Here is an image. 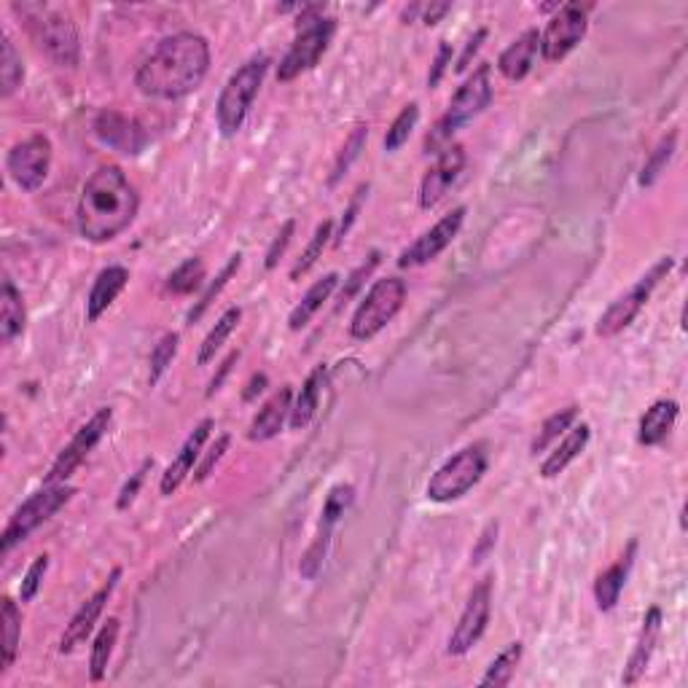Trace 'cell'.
Here are the masks:
<instances>
[{
  "mask_svg": "<svg viewBox=\"0 0 688 688\" xmlns=\"http://www.w3.org/2000/svg\"><path fill=\"white\" fill-rule=\"evenodd\" d=\"M210 70V43L199 33H175L156 43L135 73V86L154 100H181L197 92Z\"/></svg>",
  "mask_w": 688,
  "mask_h": 688,
  "instance_id": "6da1fadb",
  "label": "cell"
},
{
  "mask_svg": "<svg viewBox=\"0 0 688 688\" xmlns=\"http://www.w3.org/2000/svg\"><path fill=\"white\" fill-rule=\"evenodd\" d=\"M138 191L119 164L97 167L78 199V232L95 245L116 240L138 215Z\"/></svg>",
  "mask_w": 688,
  "mask_h": 688,
  "instance_id": "7a4b0ae2",
  "label": "cell"
},
{
  "mask_svg": "<svg viewBox=\"0 0 688 688\" xmlns=\"http://www.w3.org/2000/svg\"><path fill=\"white\" fill-rule=\"evenodd\" d=\"M14 11L19 17H25L33 41L54 65L76 68L78 57H81V43H78L76 22L70 19V14L46 6V3H14Z\"/></svg>",
  "mask_w": 688,
  "mask_h": 688,
  "instance_id": "3957f363",
  "label": "cell"
},
{
  "mask_svg": "<svg viewBox=\"0 0 688 688\" xmlns=\"http://www.w3.org/2000/svg\"><path fill=\"white\" fill-rule=\"evenodd\" d=\"M490 73V65H479L471 76L465 78V84L460 86L455 92V97L449 100L447 113L441 116L439 124L433 127V132H430L428 140H425L428 154L430 151H433V154H441L444 148L452 146L449 140H452V135H455L457 129L476 119V116L492 103Z\"/></svg>",
  "mask_w": 688,
  "mask_h": 688,
  "instance_id": "277c9868",
  "label": "cell"
},
{
  "mask_svg": "<svg viewBox=\"0 0 688 688\" xmlns=\"http://www.w3.org/2000/svg\"><path fill=\"white\" fill-rule=\"evenodd\" d=\"M267 70V54H256V57H250L245 65L234 70L232 78L226 81V86L221 89V97H218V105H215V121H218V129H221L224 138H232L242 129V124L248 119L250 105L256 100L261 84H264Z\"/></svg>",
  "mask_w": 688,
  "mask_h": 688,
  "instance_id": "5b68a950",
  "label": "cell"
},
{
  "mask_svg": "<svg viewBox=\"0 0 688 688\" xmlns=\"http://www.w3.org/2000/svg\"><path fill=\"white\" fill-rule=\"evenodd\" d=\"M336 22L323 17V6H304L299 19V30L293 38L291 49L277 68V81H293L301 73H307L326 54L328 43L334 38Z\"/></svg>",
  "mask_w": 688,
  "mask_h": 688,
  "instance_id": "8992f818",
  "label": "cell"
},
{
  "mask_svg": "<svg viewBox=\"0 0 688 688\" xmlns=\"http://www.w3.org/2000/svg\"><path fill=\"white\" fill-rule=\"evenodd\" d=\"M406 301V283L398 277H385L371 285L369 293L363 296L358 310L350 323V336L358 342H366L371 336H377L382 328L396 318Z\"/></svg>",
  "mask_w": 688,
  "mask_h": 688,
  "instance_id": "52a82bcc",
  "label": "cell"
},
{
  "mask_svg": "<svg viewBox=\"0 0 688 688\" xmlns=\"http://www.w3.org/2000/svg\"><path fill=\"white\" fill-rule=\"evenodd\" d=\"M73 495H76V490L68 487V484H46L41 492L30 495V498L14 511V516L9 519V525L3 530V538H0V549H3V554H9V551L14 549L17 543L25 541L33 530H38L43 522H49Z\"/></svg>",
  "mask_w": 688,
  "mask_h": 688,
  "instance_id": "ba28073f",
  "label": "cell"
},
{
  "mask_svg": "<svg viewBox=\"0 0 688 688\" xmlns=\"http://www.w3.org/2000/svg\"><path fill=\"white\" fill-rule=\"evenodd\" d=\"M484 471H487V455L482 447H465L430 476L425 492L433 503H452L482 482Z\"/></svg>",
  "mask_w": 688,
  "mask_h": 688,
  "instance_id": "9c48e42d",
  "label": "cell"
},
{
  "mask_svg": "<svg viewBox=\"0 0 688 688\" xmlns=\"http://www.w3.org/2000/svg\"><path fill=\"white\" fill-rule=\"evenodd\" d=\"M670 269H672V258L670 256L659 258V261H656V267L651 269L648 275L640 277V280H637L627 293H621L619 299L611 301V307L602 312L600 323H597V334L616 336L619 331H624V328H627L637 315H640V310L645 307V301L651 299V293H654V288L659 285V280H662Z\"/></svg>",
  "mask_w": 688,
  "mask_h": 688,
  "instance_id": "30bf717a",
  "label": "cell"
},
{
  "mask_svg": "<svg viewBox=\"0 0 688 688\" xmlns=\"http://www.w3.org/2000/svg\"><path fill=\"white\" fill-rule=\"evenodd\" d=\"M586 6L581 3H565L557 14L549 19V25L541 33V54L546 62H559L568 57L586 35Z\"/></svg>",
  "mask_w": 688,
  "mask_h": 688,
  "instance_id": "8fae6325",
  "label": "cell"
},
{
  "mask_svg": "<svg viewBox=\"0 0 688 688\" xmlns=\"http://www.w3.org/2000/svg\"><path fill=\"white\" fill-rule=\"evenodd\" d=\"M492 613V578H484L479 584L473 586L471 597L465 602L463 613H460V621L457 627L452 629V637H449V654L452 656H465L471 651L473 645L479 643L484 635V629L490 624Z\"/></svg>",
  "mask_w": 688,
  "mask_h": 688,
  "instance_id": "7c38bea8",
  "label": "cell"
},
{
  "mask_svg": "<svg viewBox=\"0 0 688 688\" xmlns=\"http://www.w3.org/2000/svg\"><path fill=\"white\" fill-rule=\"evenodd\" d=\"M6 167L22 191H38L52 167V140L46 135H33L11 148Z\"/></svg>",
  "mask_w": 688,
  "mask_h": 688,
  "instance_id": "4fadbf2b",
  "label": "cell"
},
{
  "mask_svg": "<svg viewBox=\"0 0 688 688\" xmlns=\"http://www.w3.org/2000/svg\"><path fill=\"white\" fill-rule=\"evenodd\" d=\"M111 420H113L111 409H100L92 420L86 422L84 428L78 430L76 436H73V441H70L68 447L60 452L57 463L52 465V471H49V476H46V484L68 482L70 476L76 473L78 465L84 463L86 457H89V452L100 444V439L105 436V430L111 428Z\"/></svg>",
  "mask_w": 688,
  "mask_h": 688,
  "instance_id": "5bb4252c",
  "label": "cell"
},
{
  "mask_svg": "<svg viewBox=\"0 0 688 688\" xmlns=\"http://www.w3.org/2000/svg\"><path fill=\"white\" fill-rule=\"evenodd\" d=\"M463 221H465V207H455L452 213L444 215L436 226H430L428 232L422 234V237H417V240H414L412 245H409V248L398 256V267L412 269V267H422V264L433 261V258L439 256V253H444V250L452 245V240L460 234Z\"/></svg>",
  "mask_w": 688,
  "mask_h": 688,
  "instance_id": "9a60e30c",
  "label": "cell"
},
{
  "mask_svg": "<svg viewBox=\"0 0 688 688\" xmlns=\"http://www.w3.org/2000/svg\"><path fill=\"white\" fill-rule=\"evenodd\" d=\"M119 578H121V568H116L108 576V581H105L100 589H97L89 600L81 605L76 611V616L70 619V624L65 627V632H62V637H60V654H70V651H76L78 645L84 643L86 637L92 635L95 632V624H97V619L103 616V611H105V602L111 600V594H113V589H116V584H119Z\"/></svg>",
  "mask_w": 688,
  "mask_h": 688,
  "instance_id": "2e32d148",
  "label": "cell"
},
{
  "mask_svg": "<svg viewBox=\"0 0 688 688\" xmlns=\"http://www.w3.org/2000/svg\"><path fill=\"white\" fill-rule=\"evenodd\" d=\"M465 167V151L460 146L444 148L436 159V164L425 172L420 183V207L422 210H433L441 199L447 197L449 189L455 186L460 172Z\"/></svg>",
  "mask_w": 688,
  "mask_h": 688,
  "instance_id": "e0dca14e",
  "label": "cell"
},
{
  "mask_svg": "<svg viewBox=\"0 0 688 688\" xmlns=\"http://www.w3.org/2000/svg\"><path fill=\"white\" fill-rule=\"evenodd\" d=\"M662 624H664V613L659 605H651L648 613H645L643 627H640V635H637V643L632 648V656H629L627 667H624V675H621V683L624 686H635L637 680L643 678L648 664H651V656L656 651V643L662 637Z\"/></svg>",
  "mask_w": 688,
  "mask_h": 688,
  "instance_id": "ac0fdd59",
  "label": "cell"
},
{
  "mask_svg": "<svg viewBox=\"0 0 688 688\" xmlns=\"http://www.w3.org/2000/svg\"><path fill=\"white\" fill-rule=\"evenodd\" d=\"M215 422L213 420H202L197 425V428L191 430V436L186 439V444L181 447V452H178V457L172 460L170 465H167V471L162 473V484H159V490H162V495H175V490L181 487L183 482H186V476H189L191 471H194V463H197V457L202 455V447H205V441L210 439V430H213Z\"/></svg>",
  "mask_w": 688,
  "mask_h": 688,
  "instance_id": "d6986e66",
  "label": "cell"
},
{
  "mask_svg": "<svg viewBox=\"0 0 688 688\" xmlns=\"http://www.w3.org/2000/svg\"><path fill=\"white\" fill-rule=\"evenodd\" d=\"M97 138L103 140L105 146H113L124 151V154H138L146 138L132 119H127L119 111H103L95 119Z\"/></svg>",
  "mask_w": 688,
  "mask_h": 688,
  "instance_id": "ffe728a7",
  "label": "cell"
},
{
  "mask_svg": "<svg viewBox=\"0 0 688 688\" xmlns=\"http://www.w3.org/2000/svg\"><path fill=\"white\" fill-rule=\"evenodd\" d=\"M291 387H280L275 396L269 398L267 404L258 409V414L250 422L248 439L250 441H269L275 439L277 433L283 430L285 420H291Z\"/></svg>",
  "mask_w": 688,
  "mask_h": 688,
  "instance_id": "44dd1931",
  "label": "cell"
},
{
  "mask_svg": "<svg viewBox=\"0 0 688 688\" xmlns=\"http://www.w3.org/2000/svg\"><path fill=\"white\" fill-rule=\"evenodd\" d=\"M635 551H637V541H632L627 546V551L621 554L619 562L611 565L597 576L594 581V600H597V608L600 611H613L616 602H619L621 592H624V584H627L629 570H632V562H635Z\"/></svg>",
  "mask_w": 688,
  "mask_h": 688,
  "instance_id": "7402d4cb",
  "label": "cell"
},
{
  "mask_svg": "<svg viewBox=\"0 0 688 688\" xmlns=\"http://www.w3.org/2000/svg\"><path fill=\"white\" fill-rule=\"evenodd\" d=\"M129 272L124 267H108L103 269L100 275L95 277V285L89 291V299H86V320L95 323L108 312L113 301L119 299V293L127 288Z\"/></svg>",
  "mask_w": 688,
  "mask_h": 688,
  "instance_id": "603a6c76",
  "label": "cell"
},
{
  "mask_svg": "<svg viewBox=\"0 0 688 688\" xmlns=\"http://www.w3.org/2000/svg\"><path fill=\"white\" fill-rule=\"evenodd\" d=\"M538 49H541V33L538 30H525V33L508 46L506 52L500 54L498 70L508 81H522L533 70Z\"/></svg>",
  "mask_w": 688,
  "mask_h": 688,
  "instance_id": "cb8c5ba5",
  "label": "cell"
},
{
  "mask_svg": "<svg viewBox=\"0 0 688 688\" xmlns=\"http://www.w3.org/2000/svg\"><path fill=\"white\" fill-rule=\"evenodd\" d=\"M678 412V401H670V398H662V401L651 404V409H645L643 420H640V433H637L640 444H643V447H656V444H662V441L670 436V430L675 428Z\"/></svg>",
  "mask_w": 688,
  "mask_h": 688,
  "instance_id": "d4e9b609",
  "label": "cell"
},
{
  "mask_svg": "<svg viewBox=\"0 0 688 688\" xmlns=\"http://www.w3.org/2000/svg\"><path fill=\"white\" fill-rule=\"evenodd\" d=\"M586 444H589V425H586V422L573 425L568 436H565V441H562V444H559V447L554 449L546 460H543V465H541L543 479H554V476H559V473L565 471V468H568V465L573 463L581 452H584Z\"/></svg>",
  "mask_w": 688,
  "mask_h": 688,
  "instance_id": "484cf974",
  "label": "cell"
},
{
  "mask_svg": "<svg viewBox=\"0 0 688 688\" xmlns=\"http://www.w3.org/2000/svg\"><path fill=\"white\" fill-rule=\"evenodd\" d=\"M25 301L17 285L6 280L3 283V296H0V339L3 344H11L22 331H25Z\"/></svg>",
  "mask_w": 688,
  "mask_h": 688,
  "instance_id": "4316f807",
  "label": "cell"
},
{
  "mask_svg": "<svg viewBox=\"0 0 688 688\" xmlns=\"http://www.w3.org/2000/svg\"><path fill=\"white\" fill-rule=\"evenodd\" d=\"M336 285H339V275H336V272H331V275H326L323 280H318V283L312 285L310 291L304 293V299H301L299 304L293 307L291 318H288V326H291V331H299V328H304L312 318H315V312H318L328 299H331V293L336 291Z\"/></svg>",
  "mask_w": 688,
  "mask_h": 688,
  "instance_id": "83f0119b",
  "label": "cell"
},
{
  "mask_svg": "<svg viewBox=\"0 0 688 688\" xmlns=\"http://www.w3.org/2000/svg\"><path fill=\"white\" fill-rule=\"evenodd\" d=\"M0 629H3V640H0V670H9L19 651V637H22V611L11 597H3L0 605Z\"/></svg>",
  "mask_w": 688,
  "mask_h": 688,
  "instance_id": "f1b7e54d",
  "label": "cell"
},
{
  "mask_svg": "<svg viewBox=\"0 0 688 688\" xmlns=\"http://www.w3.org/2000/svg\"><path fill=\"white\" fill-rule=\"evenodd\" d=\"M323 379H326V371L320 366V369L312 371L310 377H307V382L301 385L299 398H296V404L291 406V420H288L293 430L307 428L312 422V417H315V412H318L320 393H323Z\"/></svg>",
  "mask_w": 688,
  "mask_h": 688,
  "instance_id": "f546056e",
  "label": "cell"
},
{
  "mask_svg": "<svg viewBox=\"0 0 688 688\" xmlns=\"http://www.w3.org/2000/svg\"><path fill=\"white\" fill-rule=\"evenodd\" d=\"M353 500H355L353 484H336L334 490L328 492L326 503H323V511H320L318 535H315V538L331 541V533H334L336 522L342 519L347 508L353 506Z\"/></svg>",
  "mask_w": 688,
  "mask_h": 688,
  "instance_id": "4dcf8cb0",
  "label": "cell"
},
{
  "mask_svg": "<svg viewBox=\"0 0 688 688\" xmlns=\"http://www.w3.org/2000/svg\"><path fill=\"white\" fill-rule=\"evenodd\" d=\"M119 629V619H108L105 627L97 632L95 645H92V656H89V678L95 680V683H100L108 675V662H111L113 656V645L119 640Z\"/></svg>",
  "mask_w": 688,
  "mask_h": 688,
  "instance_id": "1f68e13d",
  "label": "cell"
},
{
  "mask_svg": "<svg viewBox=\"0 0 688 688\" xmlns=\"http://www.w3.org/2000/svg\"><path fill=\"white\" fill-rule=\"evenodd\" d=\"M240 320H242L240 307H232V310H226L224 315L218 318V323L210 328V334L205 336V342H202V347H199V355H197L199 366H207L210 361H215V353L224 347V342L232 336V331L237 328Z\"/></svg>",
  "mask_w": 688,
  "mask_h": 688,
  "instance_id": "d6a6232c",
  "label": "cell"
},
{
  "mask_svg": "<svg viewBox=\"0 0 688 688\" xmlns=\"http://www.w3.org/2000/svg\"><path fill=\"white\" fill-rule=\"evenodd\" d=\"M25 68L22 57L17 54V46L11 41L9 33H3V52H0V95L11 97L22 86Z\"/></svg>",
  "mask_w": 688,
  "mask_h": 688,
  "instance_id": "836d02e7",
  "label": "cell"
},
{
  "mask_svg": "<svg viewBox=\"0 0 688 688\" xmlns=\"http://www.w3.org/2000/svg\"><path fill=\"white\" fill-rule=\"evenodd\" d=\"M522 651H525L522 643H511L506 651H500V654L495 656V662H492L490 667H487V672H484V678L479 680V686H508V683L514 680L516 664L522 659Z\"/></svg>",
  "mask_w": 688,
  "mask_h": 688,
  "instance_id": "e575fe53",
  "label": "cell"
},
{
  "mask_svg": "<svg viewBox=\"0 0 688 688\" xmlns=\"http://www.w3.org/2000/svg\"><path fill=\"white\" fill-rule=\"evenodd\" d=\"M578 420V406H565V409H559V412H554L549 417V420L543 422V428L538 430V436H535L533 441V455H538V452H546V449L554 444V441L565 433V430H570L573 425H576Z\"/></svg>",
  "mask_w": 688,
  "mask_h": 688,
  "instance_id": "d590c367",
  "label": "cell"
},
{
  "mask_svg": "<svg viewBox=\"0 0 688 688\" xmlns=\"http://www.w3.org/2000/svg\"><path fill=\"white\" fill-rule=\"evenodd\" d=\"M331 234H334V221H323V224L315 229V234H312L310 245H307V250L301 253V258L293 264L291 269V277L293 280H299L301 275H307L315 264H318V258H323V250H326L328 240H331Z\"/></svg>",
  "mask_w": 688,
  "mask_h": 688,
  "instance_id": "8d00e7d4",
  "label": "cell"
},
{
  "mask_svg": "<svg viewBox=\"0 0 688 688\" xmlns=\"http://www.w3.org/2000/svg\"><path fill=\"white\" fill-rule=\"evenodd\" d=\"M240 264H242V256H240V253H237V256L229 258V264H226V267L221 269V275L215 277V283L207 285V291L202 293V296H199L197 304L191 307V312H189V323H197V320L202 318V315H205L207 307H210V304H213V301L218 299V293L224 291L226 285H229V280H232V277L237 275V269H240Z\"/></svg>",
  "mask_w": 688,
  "mask_h": 688,
  "instance_id": "74e56055",
  "label": "cell"
},
{
  "mask_svg": "<svg viewBox=\"0 0 688 688\" xmlns=\"http://www.w3.org/2000/svg\"><path fill=\"white\" fill-rule=\"evenodd\" d=\"M675 148H678V132H670V135L654 148V154L648 156V162H645L643 167V175H640V186H654L656 178H659V175L667 170V164L672 162Z\"/></svg>",
  "mask_w": 688,
  "mask_h": 688,
  "instance_id": "f35d334b",
  "label": "cell"
},
{
  "mask_svg": "<svg viewBox=\"0 0 688 688\" xmlns=\"http://www.w3.org/2000/svg\"><path fill=\"white\" fill-rule=\"evenodd\" d=\"M202 280H205V261L202 258H189V261H183L181 267L172 272L170 280H167V291L186 296L194 288H199Z\"/></svg>",
  "mask_w": 688,
  "mask_h": 688,
  "instance_id": "ab89813d",
  "label": "cell"
},
{
  "mask_svg": "<svg viewBox=\"0 0 688 688\" xmlns=\"http://www.w3.org/2000/svg\"><path fill=\"white\" fill-rule=\"evenodd\" d=\"M417 121H420V105L417 103L406 105L404 111L396 116V121L390 124V129H387L385 151H398V148L404 146L406 140L412 138V132H414V127H417Z\"/></svg>",
  "mask_w": 688,
  "mask_h": 688,
  "instance_id": "60d3db41",
  "label": "cell"
},
{
  "mask_svg": "<svg viewBox=\"0 0 688 688\" xmlns=\"http://www.w3.org/2000/svg\"><path fill=\"white\" fill-rule=\"evenodd\" d=\"M178 342H181V336L175 334V331H170V334H164L162 339H159V344H156L154 350H151V371H148V385H156V382L164 377V371L170 369L172 358L178 355Z\"/></svg>",
  "mask_w": 688,
  "mask_h": 688,
  "instance_id": "b9f144b4",
  "label": "cell"
},
{
  "mask_svg": "<svg viewBox=\"0 0 688 688\" xmlns=\"http://www.w3.org/2000/svg\"><path fill=\"white\" fill-rule=\"evenodd\" d=\"M366 135H369V127H355V132L347 138V143H344L342 154H339V159H336V167H334V175H331V183H336L339 178H342L344 172L350 170V164L361 156V148L366 146Z\"/></svg>",
  "mask_w": 688,
  "mask_h": 688,
  "instance_id": "7bdbcfd3",
  "label": "cell"
},
{
  "mask_svg": "<svg viewBox=\"0 0 688 688\" xmlns=\"http://www.w3.org/2000/svg\"><path fill=\"white\" fill-rule=\"evenodd\" d=\"M46 570H49V554L35 557V562L30 565V568H27L25 578H22V586H19V600L22 602L33 600L35 594H38V589H41Z\"/></svg>",
  "mask_w": 688,
  "mask_h": 688,
  "instance_id": "ee69618b",
  "label": "cell"
},
{
  "mask_svg": "<svg viewBox=\"0 0 688 688\" xmlns=\"http://www.w3.org/2000/svg\"><path fill=\"white\" fill-rule=\"evenodd\" d=\"M229 444H232V439L229 436H218V439L210 444V449H207L205 460L197 465V471H194V482H205L207 476L213 473V468L218 463H221V457L226 455V449H229Z\"/></svg>",
  "mask_w": 688,
  "mask_h": 688,
  "instance_id": "f6af8a7d",
  "label": "cell"
},
{
  "mask_svg": "<svg viewBox=\"0 0 688 688\" xmlns=\"http://www.w3.org/2000/svg\"><path fill=\"white\" fill-rule=\"evenodd\" d=\"M151 465H154V460H143V465H140L138 471L129 476L127 484L121 487L119 500H116V508H119V511L132 506V500L138 498V492H140V487H143V482H146V473L151 471Z\"/></svg>",
  "mask_w": 688,
  "mask_h": 688,
  "instance_id": "bcb514c9",
  "label": "cell"
},
{
  "mask_svg": "<svg viewBox=\"0 0 688 688\" xmlns=\"http://www.w3.org/2000/svg\"><path fill=\"white\" fill-rule=\"evenodd\" d=\"M293 229H296V221H293V218H291V221H285L283 229L277 232V237H275V240H272V245H269L267 261H264V267H267V269H275L277 267V261L283 258L285 248H288V242H291Z\"/></svg>",
  "mask_w": 688,
  "mask_h": 688,
  "instance_id": "7dc6e473",
  "label": "cell"
},
{
  "mask_svg": "<svg viewBox=\"0 0 688 688\" xmlns=\"http://www.w3.org/2000/svg\"><path fill=\"white\" fill-rule=\"evenodd\" d=\"M449 3H417V6H412V9H406L404 19H414L417 14H422L420 22H425V25H436L444 14H449Z\"/></svg>",
  "mask_w": 688,
  "mask_h": 688,
  "instance_id": "c3c4849f",
  "label": "cell"
},
{
  "mask_svg": "<svg viewBox=\"0 0 688 688\" xmlns=\"http://www.w3.org/2000/svg\"><path fill=\"white\" fill-rule=\"evenodd\" d=\"M377 264H379V253H371L369 261H366L363 267L355 269L353 275H350V280H347V285H344V288H342V296H339V299H342V301L353 299L355 291H358V288H361V285H363V277H369L371 272L377 269Z\"/></svg>",
  "mask_w": 688,
  "mask_h": 688,
  "instance_id": "681fc988",
  "label": "cell"
},
{
  "mask_svg": "<svg viewBox=\"0 0 688 688\" xmlns=\"http://www.w3.org/2000/svg\"><path fill=\"white\" fill-rule=\"evenodd\" d=\"M449 62H452V46H449V43H441L439 54H436V60H433V68H430V76H428L430 89H433V86H439V81L444 78V73H447Z\"/></svg>",
  "mask_w": 688,
  "mask_h": 688,
  "instance_id": "f907efd6",
  "label": "cell"
},
{
  "mask_svg": "<svg viewBox=\"0 0 688 688\" xmlns=\"http://www.w3.org/2000/svg\"><path fill=\"white\" fill-rule=\"evenodd\" d=\"M484 38H487V30H476V35H473L471 41H468V46H465V52L460 54V60H457V70H465L468 65H471V57L476 52H479V46L484 43Z\"/></svg>",
  "mask_w": 688,
  "mask_h": 688,
  "instance_id": "816d5d0a",
  "label": "cell"
},
{
  "mask_svg": "<svg viewBox=\"0 0 688 688\" xmlns=\"http://www.w3.org/2000/svg\"><path fill=\"white\" fill-rule=\"evenodd\" d=\"M495 535H498V525H490L487 530H484L482 541H479V546L473 549V562H482V559L487 557V551H490L492 543H495Z\"/></svg>",
  "mask_w": 688,
  "mask_h": 688,
  "instance_id": "f5cc1de1",
  "label": "cell"
},
{
  "mask_svg": "<svg viewBox=\"0 0 688 688\" xmlns=\"http://www.w3.org/2000/svg\"><path fill=\"white\" fill-rule=\"evenodd\" d=\"M237 361H240V353H232V355H229V358H226L224 363H221V369H218V377L210 379V387H207V396H213L215 390L221 387V382H224V377H226V374H229V371H232V366H234V363H237Z\"/></svg>",
  "mask_w": 688,
  "mask_h": 688,
  "instance_id": "db71d44e",
  "label": "cell"
},
{
  "mask_svg": "<svg viewBox=\"0 0 688 688\" xmlns=\"http://www.w3.org/2000/svg\"><path fill=\"white\" fill-rule=\"evenodd\" d=\"M363 194H366V189L358 191V197H355V202H353V205H350V210H347V218H344L342 229H339V240H342L344 234H347V229H350V224H353V221H355V213H358V207H361Z\"/></svg>",
  "mask_w": 688,
  "mask_h": 688,
  "instance_id": "11a10c76",
  "label": "cell"
},
{
  "mask_svg": "<svg viewBox=\"0 0 688 688\" xmlns=\"http://www.w3.org/2000/svg\"><path fill=\"white\" fill-rule=\"evenodd\" d=\"M264 385H267V374H258V377L250 379L248 390H245V401H253V398H256V393H261V390H264Z\"/></svg>",
  "mask_w": 688,
  "mask_h": 688,
  "instance_id": "9f6ffc18",
  "label": "cell"
}]
</instances>
